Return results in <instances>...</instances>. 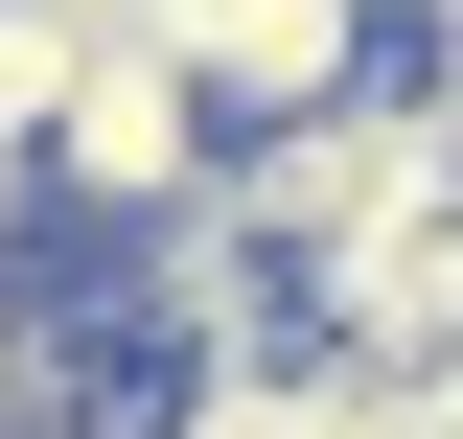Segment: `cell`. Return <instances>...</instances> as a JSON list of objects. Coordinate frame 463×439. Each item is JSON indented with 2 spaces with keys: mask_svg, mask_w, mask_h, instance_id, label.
<instances>
[{
  "mask_svg": "<svg viewBox=\"0 0 463 439\" xmlns=\"http://www.w3.org/2000/svg\"><path fill=\"white\" fill-rule=\"evenodd\" d=\"M185 70H209V116L232 139H279V116H347L371 70H417V23L394 0H139Z\"/></svg>",
  "mask_w": 463,
  "mask_h": 439,
  "instance_id": "cell-2",
  "label": "cell"
},
{
  "mask_svg": "<svg viewBox=\"0 0 463 439\" xmlns=\"http://www.w3.org/2000/svg\"><path fill=\"white\" fill-rule=\"evenodd\" d=\"M301 347H347L371 393H440V370H463V209H417V231H371V255H325V277H301Z\"/></svg>",
  "mask_w": 463,
  "mask_h": 439,
  "instance_id": "cell-3",
  "label": "cell"
},
{
  "mask_svg": "<svg viewBox=\"0 0 463 439\" xmlns=\"http://www.w3.org/2000/svg\"><path fill=\"white\" fill-rule=\"evenodd\" d=\"M232 185V116H209V70L139 23V0H93V47H70V93H47V231H185Z\"/></svg>",
  "mask_w": 463,
  "mask_h": 439,
  "instance_id": "cell-1",
  "label": "cell"
}]
</instances>
